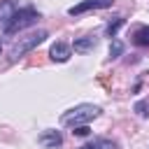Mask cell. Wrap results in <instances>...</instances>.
<instances>
[{
  "mask_svg": "<svg viewBox=\"0 0 149 149\" xmlns=\"http://www.w3.org/2000/svg\"><path fill=\"white\" fill-rule=\"evenodd\" d=\"M100 107L98 105H91V102H81V105H77V107H72V109H68L63 116H61V123L63 126H68V128H74V126H84V123H88V121H93V119H98L100 116Z\"/></svg>",
  "mask_w": 149,
  "mask_h": 149,
  "instance_id": "6da1fadb",
  "label": "cell"
},
{
  "mask_svg": "<svg viewBox=\"0 0 149 149\" xmlns=\"http://www.w3.org/2000/svg\"><path fill=\"white\" fill-rule=\"evenodd\" d=\"M37 21H40V12H37L35 7H21V9H16V12L12 14V19L5 23L2 33L9 37V35H16V33H21V30L35 26Z\"/></svg>",
  "mask_w": 149,
  "mask_h": 149,
  "instance_id": "7a4b0ae2",
  "label": "cell"
},
{
  "mask_svg": "<svg viewBox=\"0 0 149 149\" xmlns=\"http://www.w3.org/2000/svg\"><path fill=\"white\" fill-rule=\"evenodd\" d=\"M47 37H49L47 30H37V33H30V35H26V37H19V42H14L12 49H9V61H12V63L19 61L21 56H26V54L33 51L35 47H40Z\"/></svg>",
  "mask_w": 149,
  "mask_h": 149,
  "instance_id": "3957f363",
  "label": "cell"
},
{
  "mask_svg": "<svg viewBox=\"0 0 149 149\" xmlns=\"http://www.w3.org/2000/svg\"><path fill=\"white\" fill-rule=\"evenodd\" d=\"M112 5H114V0H81V2L72 5V7L68 9V14H70V16H79V14H84V12H91V9H107V7H112Z\"/></svg>",
  "mask_w": 149,
  "mask_h": 149,
  "instance_id": "277c9868",
  "label": "cell"
},
{
  "mask_svg": "<svg viewBox=\"0 0 149 149\" xmlns=\"http://www.w3.org/2000/svg\"><path fill=\"white\" fill-rule=\"evenodd\" d=\"M37 142H40L42 147H47V149H56V147H61V144H63V135H61V130L47 128V130H42V133H40Z\"/></svg>",
  "mask_w": 149,
  "mask_h": 149,
  "instance_id": "5b68a950",
  "label": "cell"
},
{
  "mask_svg": "<svg viewBox=\"0 0 149 149\" xmlns=\"http://www.w3.org/2000/svg\"><path fill=\"white\" fill-rule=\"evenodd\" d=\"M49 56H51V61H56V63H65V61L72 56V47L65 44V42H54L51 49H49Z\"/></svg>",
  "mask_w": 149,
  "mask_h": 149,
  "instance_id": "8992f818",
  "label": "cell"
},
{
  "mask_svg": "<svg viewBox=\"0 0 149 149\" xmlns=\"http://www.w3.org/2000/svg\"><path fill=\"white\" fill-rule=\"evenodd\" d=\"M95 44H98V37L95 35H84V37H77L72 42V49L77 54H88V51L95 49Z\"/></svg>",
  "mask_w": 149,
  "mask_h": 149,
  "instance_id": "52a82bcc",
  "label": "cell"
},
{
  "mask_svg": "<svg viewBox=\"0 0 149 149\" xmlns=\"http://www.w3.org/2000/svg\"><path fill=\"white\" fill-rule=\"evenodd\" d=\"M130 40H133V44H135V47L147 49V47H149V26H137V28L133 30Z\"/></svg>",
  "mask_w": 149,
  "mask_h": 149,
  "instance_id": "ba28073f",
  "label": "cell"
},
{
  "mask_svg": "<svg viewBox=\"0 0 149 149\" xmlns=\"http://www.w3.org/2000/svg\"><path fill=\"white\" fill-rule=\"evenodd\" d=\"M77 149H116V144L112 140H107V137H93L91 142H86V144H81Z\"/></svg>",
  "mask_w": 149,
  "mask_h": 149,
  "instance_id": "9c48e42d",
  "label": "cell"
},
{
  "mask_svg": "<svg viewBox=\"0 0 149 149\" xmlns=\"http://www.w3.org/2000/svg\"><path fill=\"white\" fill-rule=\"evenodd\" d=\"M16 12V5H14V0H2L0 2V23L5 26L9 19H12V14Z\"/></svg>",
  "mask_w": 149,
  "mask_h": 149,
  "instance_id": "30bf717a",
  "label": "cell"
},
{
  "mask_svg": "<svg viewBox=\"0 0 149 149\" xmlns=\"http://www.w3.org/2000/svg\"><path fill=\"white\" fill-rule=\"evenodd\" d=\"M133 112H135L137 116H142V119H149V98L137 100V102L133 105Z\"/></svg>",
  "mask_w": 149,
  "mask_h": 149,
  "instance_id": "8fae6325",
  "label": "cell"
},
{
  "mask_svg": "<svg viewBox=\"0 0 149 149\" xmlns=\"http://www.w3.org/2000/svg\"><path fill=\"white\" fill-rule=\"evenodd\" d=\"M123 23H126V19H123V16H116L114 21H109V23L105 26V33H107L109 37H116V33H119V28H121Z\"/></svg>",
  "mask_w": 149,
  "mask_h": 149,
  "instance_id": "7c38bea8",
  "label": "cell"
},
{
  "mask_svg": "<svg viewBox=\"0 0 149 149\" xmlns=\"http://www.w3.org/2000/svg\"><path fill=\"white\" fill-rule=\"evenodd\" d=\"M123 54V42L121 40H112V44H109V58H119Z\"/></svg>",
  "mask_w": 149,
  "mask_h": 149,
  "instance_id": "4fadbf2b",
  "label": "cell"
},
{
  "mask_svg": "<svg viewBox=\"0 0 149 149\" xmlns=\"http://www.w3.org/2000/svg\"><path fill=\"white\" fill-rule=\"evenodd\" d=\"M91 130H88V123H84V126H74L72 128V135H77V137H86Z\"/></svg>",
  "mask_w": 149,
  "mask_h": 149,
  "instance_id": "5bb4252c",
  "label": "cell"
},
{
  "mask_svg": "<svg viewBox=\"0 0 149 149\" xmlns=\"http://www.w3.org/2000/svg\"><path fill=\"white\" fill-rule=\"evenodd\" d=\"M0 51H2V44H0Z\"/></svg>",
  "mask_w": 149,
  "mask_h": 149,
  "instance_id": "9a60e30c",
  "label": "cell"
}]
</instances>
